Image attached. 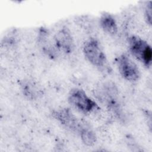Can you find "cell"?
Masks as SVG:
<instances>
[{
    "label": "cell",
    "instance_id": "cell-1",
    "mask_svg": "<svg viewBox=\"0 0 152 152\" xmlns=\"http://www.w3.org/2000/svg\"><path fill=\"white\" fill-rule=\"evenodd\" d=\"M68 100L72 106L84 113H91L99 109L97 103L80 88L71 89L68 94Z\"/></svg>",
    "mask_w": 152,
    "mask_h": 152
},
{
    "label": "cell",
    "instance_id": "cell-2",
    "mask_svg": "<svg viewBox=\"0 0 152 152\" xmlns=\"http://www.w3.org/2000/svg\"><path fill=\"white\" fill-rule=\"evenodd\" d=\"M129 49L132 55L145 66H150L152 62V49L150 45L142 39L131 36L128 39Z\"/></svg>",
    "mask_w": 152,
    "mask_h": 152
},
{
    "label": "cell",
    "instance_id": "cell-3",
    "mask_svg": "<svg viewBox=\"0 0 152 152\" xmlns=\"http://www.w3.org/2000/svg\"><path fill=\"white\" fill-rule=\"evenodd\" d=\"M83 53L88 61L97 68L106 66L107 58L100 43L94 38L86 41L83 46Z\"/></svg>",
    "mask_w": 152,
    "mask_h": 152
},
{
    "label": "cell",
    "instance_id": "cell-4",
    "mask_svg": "<svg viewBox=\"0 0 152 152\" xmlns=\"http://www.w3.org/2000/svg\"><path fill=\"white\" fill-rule=\"evenodd\" d=\"M117 65L121 76L126 80L135 82L141 76L137 64L126 54L121 55L117 59Z\"/></svg>",
    "mask_w": 152,
    "mask_h": 152
},
{
    "label": "cell",
    "instance_id": "cell-5",
    "mask_svg": "<svg viewBox=\"0 0 152 152\" xmlns=\"http://www.w3.org/2000/svg\"><path fill=\"white\" fill-rule=\"evenodd\" d=\"M52 115L65 127L79 134V135L87 127L68 109L65 108L55 110Z\"/></svg>",
    "mask_w": 152,
    "mask_h": 152
},
{
    "label": "cell",
    "instance_id": "cell-6",
    "mask_svg": "<svg viewBox=\"0 0 152 152\" xmlns=\"http://www.w3.org/2000/svg\"><path fill=\"white\" fill-rule=\"evenodd\" d=\"M53 42L56 49L65 54H69L75 48L74 41L70 30L62 27L53 36Z\"/></svg>",
    "mask_w": 152,
    "mask_h": 152
},
{
    "label": "cell",
    "instance_id": "cell-7",
    "mask_svg": "<svg viewBox=\"0 0 152 152\" xmlns=\"http://www.w3.org/2000/svg\"><path fill=\"white\" fill-rule=\"evenodd\" d=\"M48 33L46 30H41L39 33V43H40L43 51L49 57L53 58L56 56L57 52H58V50L55 46L53 39L52 41L50 40Z\"/></svg>",
    "mask_w": 152,
    "mask_h": 152
},
{
    "label": "cell",
    "instance_id": "cell-8",
    "mask_svg": "<svg viewBox=\"0 0 152 152\" xmlns=\"http://www.w3.org/2000/svg\"><path fill=\"white\" fill-rule=\"evenodd\" d=\"M100 24L104 32L114 36L118 33V26L114 17L110 14L104 12L100 18Z\"/></svg>",
    "mask_w": 152,
    "mask_h": 152
},
{
    "label": "cell",
    "instance_id": "cell-9",
    "mask_svg": "<svg viewBox=\"0 0 152 152\" xmlns=\"http://www.w3.org/2000/svg\"><path fill=\"white\" fill-rule=\"evenodd\" d=\"M83 142L88 146L94 145L96 141L95 133L88 126L86 127L80 134Z\"/></svg>",
    "mask_w": 152,
    "mask_h": 152
},
{
    "label": "cell",
    "instance_id": "cell-10",
    "mask_svg": "<svg viewBox=\"0 0 152 152\" xmlns=\"http://www.w3.org/2000/svg\"><path fill=\"white\" fill-rule=\"evenodd\" d=\"M145 19L147 21V23L151 25V2H150V4L147 5V7L145 10L144 13Z\"/></svg>",
    "mask_w": 152,
    "mask_h": 152
}]
</instances>
